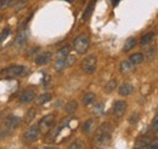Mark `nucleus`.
<instances>
[{"label": "nucleus", "mask_w": 158, "mask_h": 149, "mask_svg": "<svg viewBox=\"0 0 158 149\" xmlns=\"http://www.w3.org/2000/svg\"><path fill=\"white\" fill-rule=\"evenodd\" d=\"M69 51H71V47L64 46V47H62L61 50L57 51V57H60V58H62V57H67L69 55Z\"/></svg>", "instance_id": "obj_24"}, {"label": "nucleus", "mask_w": 158, "mask_h": 149, "mask_svg": "<svg viewBox=\"0 0 158 149\" xmlns=\"http://www.w3.org/2000/svg\"><path fill=\"white\" fill-rule=\"evenodd\" d=\"M13 0H0V9H6V7L11 6Z\"/></svg>", "instance_id": "obj_27"}, {"label": "nucleus", "mask_w": 158, "mask_h": 149, "mask_svg": "<svg viewBox=\"0 0 158 149\" xmlns=\"http://www.w3.org/2000/svg\"><path fill=\"white\" fill-rule=\"evenodd\" d=\"M35 109L34 108H32V109H29L28 110V113H27V117H26V121L27 122H30L33 119H34L35 118Z\"/></svg>", "instance_id": "obj_26"}, {"label": "nucleus", "mask_w": 158, "mask_h": 149, "mask_svg": "<svg viewBox=\"0 0 158 149\" xmlns=\"http://www.w3.org/2000/svg\"><path fill=\"white\" fill-rule=\"evenodd\" d=\"M139 118H140L139 114H137V113H134V114H132L131 117L129 118V122L131 124V125H135V124L139 121Z\"/></svg>", "instance_id": "obj_29"}, {"label": "nucleus", "mask_w": 158, "mask_h": 149, "mask_svg": "<svg viewBox=\"0 0 158 149\" xmlns=\"http://www.w3.org/2000/svg\"><path fill=\"white\" fill-rule=\"evenodd\" d=\"M4 73L7 77L15 78V77H24L28 73V69L23 65H10L9 68H6Z\"/></svg>", "instance_id": "obj_5"}, {"label": "nucleus", "mask_w": 158, "mask_h": 149, "mask_svg": "<svg viewBox=\"0 0 158 149\" xmlns=\"http://www.w3.org/2000/svg\"><path fill=\"white\" fill-rule=\"evenodd\" d=\"M127 110V102L125 101H115L113 104V115L115 118H122Z\"/></svg>", "instance_id": "obj_7"}, {"label": "nucleus", "mask_w": 158, "mask_h": 149, "mask_svg": "<svg viewBox=\"0 0 158 149\" xmlns=\"http://www.w3.org/2000/svg\"><path fill=\"white\" fill-rule=\"evenodd\" d=\"M51 95L50 93H41L39 97H38V99H37V103L39 104V105H43V104H45V103H47L49 101H51Z\"/></svg>", "instance_id": "obj_22"}, {"label": "nucleus", "mask_w": 158, "mask_h": 149, "mask_svg": "<svg viewBox=\"0 0 158 149\" xmlns=\"http://www.w3.org/2000/svg\"><path fill=\"white\" fill-rule=\"evenodd\" d=\"M96 101V95L94 92H86L83 96V104L84 105H90Z\"/></svg>", "instance_id": "obj_18"}, {"label": "nucleus", "mask_w": 158, "mask_h": 149, "mask_svg": "<svg viewBox=\"0 0 158 149\" xmlns=\"http://www.w3.org/2000/svg\"><path fill=\"white\" fill-rule=\"evenodd\" d=\"M119 70H120L122 74H124V75H125V74H129L134 70V64H132L130 61H123L119 65Z\"/></svg>", "instance_id": "obj_14"}, {"label": "nucleus", "mask_w": 158, "mask_h": 149, "mask_svg": "<svg viewBox=\"0 0 158 149\" xmlns=\"http://www.w3.org/2000/svg\"><path fill=\"white\" fill-rule=\"evenodd\" d=\"M136 43H137V39H136V38H134V37H131V38L127 39L125 44H124V47H123V51H124V52L130 51L131 48H134V47H135Z\"/></svg>", "instance_id": "obj_19"}, {"label": "nucleus", "mask_w": 158, "mask_h": 149, "mask_svg": "<svg viewBox=\"0 0 158 149\" xmlns=\"http://www.w3.org/2000/svg\"><path fill=\"white\" fill-rule=\"evenodd\" d=\"M34 98H35V91L33 89H27L22 92V95L20 97V103H22V104L30 103V102H33Z\"/></svg>", "instance_id": "obj_8"}, {"label": "nucleus", "mask_w": 158, "mask_h": 149, "mask_svg": "<svg viewBox=\"0 0 158 149\" xmlns=\"http://www.w3.org/2000/svg\"><path fill=\"white\" fill-rule=\"evenodd\" d=\"M115 86H117V81H115V79H112L108 81V84L106 85L105 90L107 91V92H111V91H113L115 89Z\"/></svg>", "instance_id": "obj_25"}, {"label": "nucleus", "mask_w": 158, "mask_h": 149, "mask_svg": "<svg viewBox=\"0 0 158 149\" xmlns=\"http://www.w3.org/2000/svg\"><path fill=\"white\" fill-rule=\"evenodd\" d=\"M9 34H10V28H9V27H6L5 29H3L1 34H0V41L5 40V39H6L7 37H9Z\"/></svg>", "instance_id": "obj_28"}, {"label": "nucleus", "mask_w": 158, "mask_h": 149, "mask_svg": "<svg viewBox=\"0 0 158 149\" xmlns=\"http://www.w3.org/2000/svg\"><path fill=\"white\" fill-rule=\"evenodd\" d=\"M21 122V119L20 118H16V117H11L9 120L6 121V127L9 131H12L13 129H16Z\"/></svg>", "instance_id": "obj_17"}, {"label": "nucleus", "mask_w": 158, "mask_h": 149, "mask_svg": "<svg viewBox=\"0 0 158 149\" xmlns=\"http://www.w3.org/2000/svg\"><path fill=\"white\" fill-rule=\"evenodd\" d=\"M26 41H27V33L24 29H21L18 32V34L16 35V39H15V44L17 47H21L23 46L24 44H26Z\"/></svg>", "instance_id": "obj_11"}, {"label": "nucleus", "mask_w": 158, "mask_h": 149, "mask_svg": "<svg viewBox=\"0 0 158 149\" xmlns=\"http://www.w3.org/2000/svg\"><path fill=\"white\" fill-rule=\"evenodd\" d=\"M39 127L38 125H33L30 126L26 132H24V135H23V141L26 143H32V142H34V141L38 138L39 136Z\"/></svg>", "instance_id": "obj_6"}, {"label": "nucleus", "mask_w": 158, "mask_h": 149, "mask_svg": "<svg viewBox=\"0 0 158 149\" xmlns=\"http://www.w3.org/2000/svg\"><path fill=\"white\" fill-rule=\"evenodd\" d=\"M93 1H96V0H93Z\"/></svg>", "instance_id": "obj_35"}, {"label": "nucleus", "mask_w": 158, "mask_h": 149, "mask_svg": "<svg viewBox=\"0 0 158 149\" xmlns=\"http://www.w3.org/2000/svg\"><path fill=\"white\" fill-rule=\"evenodd\" d=\"M50 61H51V53H50V52H43V53H40L35 58V63L38 65H45Z\"/></svg>", "instance_id": "obj_12"}, {"label": "nucleus", "mask_w": 158, "mask_h": 149, "mask_svg": "<svg viewBox=\"0 0 158 149\" xmlns=\"http://www.w3.org/2000/svg\"><path fill=\"white\" fill-rule=\"evenodd\" d=\"M81 131H83V134H85V135H90L91 132H94L95 131V120H93V119L86 120L81 125Z\"/></svg>", "instance_id": "obj_10"}, {"label": "nucleus", "mask_w": 158, "mask_h": 149, "mask_svg": "<svg viewBox=\"0 0 158 149\" xmlns=\"http://www.w3.org/2000/svg\"><path fill=\"white\" fill-rule=\"evenodd\" d=\"M67 67H68V64H67V57H62V58L57 57V60H56L55 63H54L55 70L61 72V70H63L64 68H67Z\"/></svg>", "instance_id": "obj_13"}, {"label": "nucleus", "mask_w": 158, "mask_h": 149, "mask_svg": "<svg viewBox=\"0 0 158 149\" xmlns=\"http://www.w3.org/2000/svg\"><path fill=\"white\" fill-rule=\"evenodd\" d=\"M113 127L110 122H103L95 131V144L97 147H107L111 142Z\"/></svg>", "instance_id": "obj_1"}, {"label": "nucleus", "mask_w": 158, "mask_h": 149, "mask_svg": "<svg viewBox=\"0 0 158 149\" xmlns=\"http://www.w3.org/2000/svg\"><path fill=\"white\" fill-rule=\"evenodd\" d=\"M151 127H152V130H154V131H158V115H157V117L153 119Z\"/></svg>", "instance_id": "obj_31"}, {"label": "nucleus", "mask_w": 158, "mask_h": 149, "mask_svg": "<svg viewBox=\"0 0 158 149\" xmlns=\"http://www.w3.org/2000/svg\"><path fill=\"white\" fill-rule=\"evenodd\" d=\"M83 147H84V144H83L80 141H74V142L69 145L71 149H74V148H83Z\"/></svg>", "instance_id": "obj_30"}, {"label": "nucleus", "mask_w": 158, "mask_h": 149, "mask_svg": "<svg viewBox=\"0 0 158 149\" xmlns=\"http://www.w3.org/2000/svg\"><path fill=\"white\" fill-rule=\"evenodd\" d=\"M67 1H68V3H72V0H67Z\"/></svg>", "instance_id": "obj_34"}, {"label": "nucleus", "mask_w": 158, "mask_h": 149, "mask_svg": "<svg viewBox=\"0 0 158 149\" xmlns=\"http://www.w3.org/2000/svg\"><path fill=\"white\" fill-rule=\"evenodd\" d=\"M54 122H55V115L54 114H49V115H46V117H44L38 124L39 132H41V134H47V132L50 131V129L54 126Z\"/></svg>", "instance_id": "obj_4"}, {"label": "nucleus", "mask_w": 158, "mask_h": 149, "mask_svg": "<svg viewBox=\"0 0 158 149\" xmlns=\"http://www.w3.org/2000/svg\"><path fill=\"white\" fill-rule=\"evenodd\" d=\"M73 47L76 50V52L79 53V55H83L88 51L89 48V38L84 34L79 35L78 38L74 39L73 41Z\"/></svg>", "instance_id": "obj_2"}, {"label": "nucleus", "mask_w": 158, "mask_h": 149, "mask_svg": "<svg viewBox=\"0 0 158 149\" xmlns=\"http://www.w3.org/2000/svg\"><path fill=\"white\" fill-rule=\"evenodd\" d=\"M154 33L153 32H149V33H147V34H145L142 38H141V40H140V45L141 46H146V45H148L149 43L152 41V39L154 38Z\"/></svg>", "instance_id": "obj_21"}, {"label": "nucleus", "mask_w": 158, "mask_h": 149, "mask_svg": "<svg viewBox=\"0 0 158 149\" xmlns=\"http://www.w3.org/2000/svg\"><path fill=\"white\" fill-rule=\"evenodd\" d=\"M129 61H130L132 64H134V65H137V64H140V63L144 62V55L140 53V52L134 53V55H131V56L129 57Z\"/></svg>", "instance_id": "obj_20"}, {"label": "nucleus", "mask_w": 158, "mask_h": 149, "mask_svg": "<svg viewBox=\"0 0 158 149\" xmlns=\"http://www.w3.org/2000/svg\"><path fill=\"white\" fill-rule=\"evenodd\" d=\"M1 20H3V15H0V22H1Z\"/></svg>", "instance_id": "obj_33"}, {"label": "nucleus", "mask_w": 158, "mask_h": 149, "mask_svg": "<svg viewBox=\"0 0 158 149\" xmlns=\"http://www.w3.org/2000/svg\"><path fill=\"white\" fill-rule=\"evenodd\" d=\"M96 64H97L96 56L95 55H89L81 61V69L86 74H93L96 70Z\"/></svg>", "instance_id": "obj_3"}, {"label": "nucleus", "mask_w": 158, "mask_h": 149, "mask_svg": "<svg viewBox=\"0 0 158 149\" xmlns=\"http://www.w3.org/2000/svg\"><path fill=\"white\" fill-rule=\"evenodd\" d=\"M94 5H95V1H93V0H91V1L88 4L85 11L83 12V16H81V20L83 21H88L90 18V16L93 15V11H94Z\"/></svg>", "instance_id": "obj_16"}, {"label": "nucleus", "mask_w": 158, "mask_h": 149, "mask_svg": "<svg viewBox=\"0 0 158 149\" xmlns=\"http://www.w3.org/2000/svg\"><path fill=\"white\" fill-rule=\"evenodd\" d=\"M77 107H78V104H77L76 101H71V102L67 103V105L64 107V109H66V112H67L68 114H73L74 112L77 110Z\"/></svg>", "instance_id": "obj_23"}, {"label": "nucleus", "mask_w": 158, "mask_h": 149, "mask_svg": "<svg viewBox=\"0 0 158 149\" xmlns=\"http://www.w3.org/2000/svg\"><path fill=\"white\" fill-rule=\"evenodd\" d=\"M132 91H134V87H132L131 84H129V82H124V84H122L118 89V93L123 97L125 96H129L132 93Z\"/></svg>", "instance_id": "obj_9"}, {"label": "nucleus", "mask_w": 158, "mask_h": 149, "mask_svg": "<svg viewBox=\"0 0 158 149\" xmlns=\"http://www.w3.org/2000/svg\"><path fill=\"white\" fill-rule=\"evenodd\" d=\"M152 138L148 137V136H144V137H140L136 143H135V147L136 148H148V145L152 143Z\"/></svg>", "instance_id": "obj_15"}, {"label": "nucleus", "mask_w": 158, "mask_h": 149, "mask_svg": "<svg viewBox=\"0 0 158 149\" xmlns=\"http://www.w3.org/2000/svg\"><path fill=\"white\" fill-rule=\"evenodd\" d=\"M119 1H120V0H112V4H113V5H117Z\"/></svg>", "instance_id": "obj_32"}]
</instances>
